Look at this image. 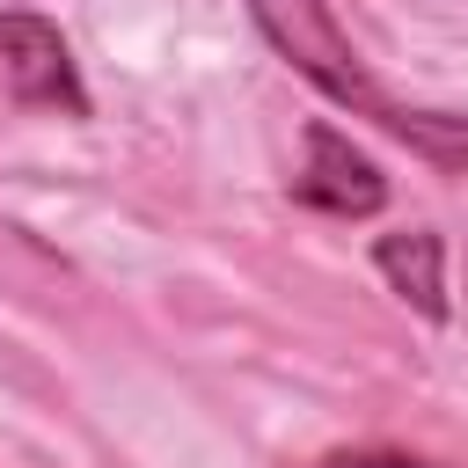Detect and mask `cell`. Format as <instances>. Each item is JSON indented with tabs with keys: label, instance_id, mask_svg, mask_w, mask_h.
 I'll use <instances>...</instances> for the list:
<instances>
[{
	"label": "cell",
	"instance_id": "cell-4",
	"mask_svg": "<svg viewBox=\"0 0 468 468\" xmlns=\"http://www.w3.org/2000/svg\"><path fill=\"white\" fill-rule=\"evenodd\" d=\"M373 263H380L388 292H402L424 322H446V241H439L431 227L380 234V241H373Z\"/></svg>",
	"mask_w": 468,
	"mask_h": 468
},
{
	"label": "cell",
	"instance_id": "cell-3",
	"mask_svg": "<svg viewBox=\"0 0 468 468\" xmlns=\"http://www.w3.org/2000/svg\"><path fill=\"white\" fill-rule=\"evenodd\" d=\"M292 197L314 212H336V219H373L388 205V176L336 124H307V168H292Z\"/></svg>",
	"mask_w": 468,
	"mask_h": 468
},
{
	"label": "cell",
	"instance_id": "cell-5",
	"mask_svg": "<svg viewBox=\"0 0 468 468\" xmlns=\"http://www.w3.org/2000/svg\"><path fill=\"white\" fill-rule=\"evenodd\" d=\"M314 468H446V461H424L402 446H351V453H322Z\"/></svg>",
	"mask_w": 468,
	"mask_h": 468
},
{
	"label": "cell",
	"instance_id": "cell-2",
	"mask_svg": "<svg viewBox=\"0 0 468 468\" xmlns=\"http://www.w3.org/2000/svg\"><path fill=\"white\" fill-rule=\"evenodd\" d=\"M0 80L22 110H58V117H88V88L73 66V44L58 37V22H44L37 7H0Z\"/></svg>",
	"mask_w": 468,
	"mask_h": 468
},
{
	"label": "cell",
	"instance_id": "cell-1",
	"mask_svg": "<svg viewBox=\"0 0 468 468\" xmlns=\"http://www.w3.org/2000/svg\"><path fill=\"white\" fill-rule=\"evenodd\" d=\"M249 22L263 29V44L336 110L380 124L388 139H402L417 161H431L439 176H468V110H417L402 95H388L373 80V66L358 58V44L344 37L329 0H249Z\"/></svg>",
	"mask_w": 468,
	"mask_h": 468
}]
</instances>
